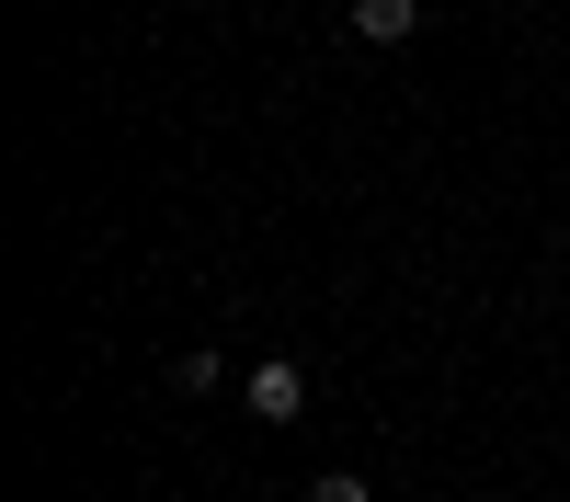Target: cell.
I'll return each instance as SVG.
<instances>
[{
	"label": "cell",
	"instance_id": "obj_1",
	"mask_svg": "<svg viewBox=\"0 0 570 502\" xmlns=\"http://www.w3.org/2000/svg\"><path fill=\"white\" fill-rule=\"evenodd\" d=\"M240 400H252V423H297V411H308V365L297 354H263Z\"/></svg>",
	"mask_w": 570,
	"mask_h": 502
},
{
	"label": "cell",
	"instance_id": "obj_2",
	"mask_svg": "<svg viewBox=\"0 0 570 502\" xmlns=\"http://www.w3.org/2000/svg\"><path fill=\"white\" fill-rule=\"evenodd\" d=\"M411 23H422V0H354V12H343V35H354V46H400Z\"/></svg>",
	"mask_w": 570,
	"mask_h": 502
},
{
	"label": "cell",
	"instance_id": "obj_3",
	"mask_svg": "<svg viewBox=\"0 0 570 502\" xmlns=\"http://www.w3.org/2000/svg\"><path fill=\"white\" fill-rule=\"evenodd\" d=\"M217 377H228V365H217V354H206V343H195V354H183V365H171V388H183V400H206V388H217Z\"/></svg>",
	"mask_w": 570,
	"mask_h": 502
},
{
	"label": "cell",
	"instance_id": "obj_4",
	"mask_svg": "<svg viewBox=\"0 0 570 502\" xmlns=\"http://www.w3.org/2000/svg\"><path fill=\"white\" fill-rule=\"evenodd\" d=\"M308 502H376L365 480H343V469H331V480H308Z\"/></svg>",
	"mask_w": 570,
	"mask_h": 502
}]
</instances>
